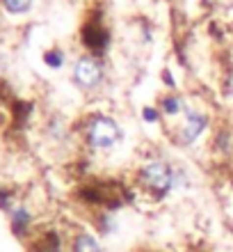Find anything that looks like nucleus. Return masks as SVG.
<instances>
[{"label":"nucleus","mask_w":233,"mask_h":252,"mask_svg":"<svg viewBox=\"0 0 233 252\" xmlns=\"http://www.w3.org/2000/svg\"><path fill=\"white\" fill-rule=\"evenodd\" d=\"M208 115L199 108H187L185 115L181 117L179 126L174 128V142L179 147H192L194 142H199V138L208 131Z\"/></svg>","instance_id":"4"},{"label":"nucleus","mask_w":233,"mask_h":252,"mask_svg":"<svg viewBox=\"0 0 233 252\" xmlns=\"http://www.w3.org/2000/svg\"><path fill=\"white\" fill-rule=\"evenodd\" d=\"M224 94H227L229 99H233V71L224 78Z\"/></svg>","instance_id":"14"},{"label":"nucleus","mask_w":233,"mask_h":252,"mask_svg":"<svg viewBox=\"0 0 233 252\" xmlns=\"http://www.w3.org/2000/svg\"><path fill=\"white\" fill-rule=\"evenodd\" d=\"M71 252H103L101 241L89 232H80L71 241Z\"/></svg>","instance_id":"6"},{"label":"nucleus","mask_w":233,"mask_h":252,"mask_svg":"<svg viewBox=\"0 0 233 252\" xmlns=\"http://www.w3.org/2000/svg\"><path fill=\"white\" fill-rule=\"evenodd\" d=\"M105 64L96 58V55H80L74 60L71 66V83L78 87L80 92L85 94H94L99 92L101 87L105 85Z\"/></svg>","instance_id":"3"},{"label":"nucleus","mask_w":233,"mask_h":252,"mask_svg":"<svg viewBox=\"0 0 233 252\" xmlns=\"http://www.w3.org/2000/svg\"><path fill=\"white\" fill-rule=\"evenodd\" d=\"M85 145L94 152L107 154L114 152L124 142V128L112 115L107 113H94L87 117L85 128H82Z\"/></svg>","instance_id":"1"},{"label":"nucleus","mask_w":233,"mask_h":252,"mask_svg":"<svg viewBox=\"0 0 233 252\" xmlns=\"http://www.w3.org/2000/svg\"><path fill=\"white\" fill-rule=\"evenodd\" d=\"M101 229H103V234H107V236H112V234L119 232V222H117V218H114L112 213H103V216H101Z\"/></svg>","instance_id":"11"},{"label":"nucleus","mask_w":233,"mask_h":252,"mask_svg":"<svg viewBox=\"0 0 233 252\" xmlns=\"http://www.w3.org/2000/svg\"><path fill=\"white\" fill-rule=\"evenodd\" d=\"M142 120L147 122V124H158V122L162 120L158 106H144L142 108Z\"/></svg>","instance_id":"12"},{"label":"nucleus","mask_w":233,"mask_h":252,"mask_svg":"<svg viewBox=\"0 0 233 252\" xmlns=\"http://www.w3.org/2000/svg\"><path fill=\"white\" fill-rule=\"evenodd\" d=\"M215 147L220 149V152H231V133L229 131H220L215 135Z\"/></svg>","instance_id":"13"},{"label":"nucleus","mask_w":233,"mask_h":252,"mask_svg":"<svg viewBox=\"0 0 233 252\" xmlns=\"http://www.w3.org/2000/svg\"><path fill=\"white\" fill-rule=\"evenodd\" d=\"M30 211H27L26 206H14L12 209V227L14 232H23V229H27V225H30Z\"/></svg>","instance_id":"8"},{"label":"nucleus","mask_w":233,"mask_h":252,"mask_svg":"<svg viewBox=\"0 0 233 252\" xmlns=\"http://www.w3.org/2000/svg\"><path fill=\"white\" fill-rule=\"evenodd\" d=\"M64 60H67V55H64L62 48H51V51L44 53V62H46V66H51V69H62Z\"/></svg>","instance_id":"10"},{"label":"nucleus","mask_w":233,"mask_h":252,"mask_svg":"<svg viewBox=\"0 0 233 252\" xmlns=\"http://www.w3.org/2000/svg\"><path fill=\"white\" fill-rule=\"evenodd\" d=\"M2 66H5V60H2V55H0V71H2Z\"/></svg>","instance_id":"15"},{"label":"nucleus","mask_w":233,"mask_h":252,"mask_svg":"<svg viewBox=\"0 0 233 252\" xmlns=\"http://www.w3.org/2000/svg\"><path fill=\"white\" fill-rule=\"evenodd\" d=\"M190 108V103H187V99L183 96V94H162L158 101V110L162 117H169V120H176V117H183L185 115V110Z\"/></svg>","instance_id":"5"},{"label":"nucleus","mask_w":233,"mask_h":252,"mask_svg":"<svg viewBox=\"0 0 233 252\" xmlns=\"http://www.w3.org/2000/svg\"><path fill=\"white\" fill-rule=\"evenodd\" d=\"M137 184L142 190L151 192L154 197L162 199L174 192V163L162 158H151L137 167Z\"/></svg>","instance_id":"2"},{"label":"nucleus","mask_w":233,"mask_h":252,"mask_svg":"<svg viewBox=\"0 0 233 252\" xmlns=\"http://www.w3.org/2000/svg\"><path fill=\"white\" fill-rule=\"evenodd\" d=\"M192 188V177L187 172V167L174 165V192H185Z\"/></svg>","instance_id":"7"},{"label":"nucleus","mask_w":233,"mask_h":252,"mask_svg":"<svg viewBox=\"0 0 233 252\" xmlns=\"http://www.w3.org/2000/svg\"><path fill=\"white\" fill-rule=\"evenodd\" d=\"M0 2L5 7V12L14 14V16L30 12V7H32V0H0Z\"/></svg>","instance_id":"9"}]
</instances>
